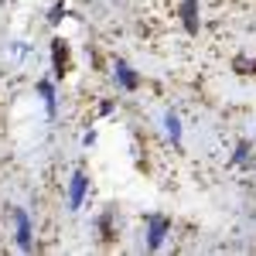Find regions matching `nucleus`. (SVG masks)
<instances>
[{"label": "nucleus", "mask_w": 256, "mask_h": 256, "mask_svg": "<svg viewBox=\"0 0 256 256\" xmlns=\"http://www.w3.org/2000/svg\"><path fill=\"white\" fill-rule=\"evenodd\" d=\"M181 18H184L188 34H198V0H184L181 4Z\"/></svg>", "instance_id": "nucleus-1"}, {"label": "nucleus", "mask_w": 256, "mask_h": 256, "mask_svg": "<svg viewBox=\"0 0 256 256\" xmlns=\"http://www.w3.org/2000/svg\"><path fill=\"white\" fill-rule=\"evenodd\" d=\"M164 232H168V218L150 216V250H160V242H164Z\"/></svg>", "instance_id": "nucleus-2"}, {"label": "nucleus", "mask_w": 256, "mask_h": 256, "mask_svg": "<svg viewBox=\"0 0 256 256\" xmlns=\"http://www.w3.org/2000/svg\"><path fill=\"white\" fill-rule=\"evenodd\" d=\"M14 218H18V242H20V250H28L31 246V222H28V216L24 212H14Z\"/></svg>", "instance_id": "nucleus-3"}, {"label": "nucleus", "mask_w": 256, "mask_h": 256, "mask_svg": "<svg viewBox=\"0 0 256 256\" xmlns=\"http://www.w3.org/2000/svg\"><path fill=\"white\" fill-rule=\"evenodd\" d=\"M82 195H86V174H72V192H68V205L79 208Z\"/></svg>", "instance_id": "nucleus-4"}, {"label": "nucleus", "mask_w": 256, "mask_h": 256, "mask_svg": "<svg viewBox=\"0 0 256 256\" xmlns=\"http://www.w3.org/2000/svg\"><path fill=\"white\" fill-rule=\"evenodd\" d=\"M52 55H55V76L65 79V62H68V55H65V41H55V44H52Z\"/></svg>", "instance_id": "nucleus-5"}, {"label": "nucleus", "mask_w": 256, "mask_h": 256, "mask_svg": "<svg viewBox=\"0 0 256 256\" xmlns=\"http://www.w3.org/2000/svg\"><path fill=\"white\" fill-rule=\"evenodd\" d=\"M116 79L123 82V89H137V76H134V72H130V65H123V62L116 65Z\"/></svg>", "instance_id": "nucleus-6"}, {"label": "nucleus", "mask_w": 256, "mask_h": 256, "mask_svg": "<svg viewBox=\"0 0 256 256\" xmlns=\"http://www.w3.org/2000/svg\"><path fill=\"white\" fill-rule=\"evenodd\" d=\"M38 92L44 96V106H48V113H55V89H52L48 82H38Z\"/></svg>", "instance_id": "nucleus-7"}, {"label": "nucleus", "mask_w": 256, "mask_h": 256, "mask_svg": "<svg viewBox=\"0 0 256 256\" xmlns=\"http://www.w3.org/2000/svg\"><path fill=\"white\" fill-rule=\"evenodd\" d=\"M168 134H171V140H174V144L181 140V123H178L174 113H168Z\"/></svg>", "instance_id": "nucleus-8"}]
</instances>
